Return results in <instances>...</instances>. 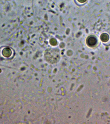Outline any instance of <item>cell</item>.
<instances>
[{"mask_svg": "<svg viewBox=\"0 0 110 124\" xmlns=\"http://www.w3.org/2000/svg\"><path fill=\"white\" fill-rule=\"evenodd\" d=\"M79 2L81 3H84L87 0H78Z\"/></svg>", "mask_w": 110, "mask_h": 124, "instance_id": "1", "label": "cell"}]
</instances>
